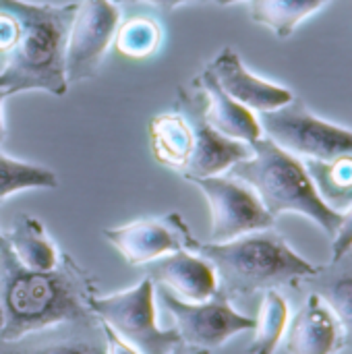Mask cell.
Instances as JSON below:
<instances>
[{"mask_svg":"<svg viewBox=\"0 0 352 354\" xmlns=\"http://www.w3.org/2000/svg\"><path fill=\"white\" fill-rule=\"evenodd\" d=\"M95 295L98 280L73 255L60 253V261L52 270H29L19 263L4 232H0L2 340L93 315L89 301Z\"/></svg>","mask_w":352,"mask_h":354,"instance_id":"cell-1","label":"cell"},{"mask_svg":"<svg viewBox=\"0 0 352 354\" xmlns=\"http://www.w3.org/2000/svg\"><path fill=\"white\" fill-rule=\"evenodd\" d=\"M0 10L12 15L19 23V37L6 52V64L0 71V93L10 97L44 91L62 97L68 91L64 56L77 2L0 0Z\"/></svg>","mask_w":352,"mask_h":354,"instance_id":"cell-2","label":"cell"},{"mask_svg":"<svg viewBox=\"0 0 352 354\" xmlns=\"http://www.w3.org/2000/svg\"><path fill=\"white\" fill-rule=\"evenodd\" d=\"M193 253L214 268L218 292L228 301L272 288L278 290L280 286H299L322 268L299 255L274 228L249 232L226 243L197 241Z\"/></svg>","mask_w":352,"mask_h":354,"instance_id":"cell-3","label":"cell"},{"mask_svg":"<svg viewBox=\"0 0 352 354\" xmlns=\"http://www.w3.org/2000/svg\"><path fill=\"white\" fill-rule=\"evenodd\" d=\"M230 176L249 185L274 220L284 214H299L311 220L330 239L340 224V212L330 207L305 162L266 137L251 143V156L228 170Z\"/></svg>","mask_w":352,"mask_h":354,"instance_id":"cell-4","label":"cell"},{"mask_svg":"<svg viewBox=\"0 0 352 354\" xmlns=\"http://www.w3.org/2000/svg\"><path fill=\"white\" fill-rule=\"evenodd\" d=\"M91 313L139 354H168L180 346L174 328L164 330L156 319V284L145 276L135 286L89 301ZM183 348V346H180Z\"/></svg>","mask_w":352,"mask_h":354,"instance_id":"cell-5","label":"cell"},{"mask_svg":"<svg viewBox=\"0 0 352 354\" xmlns=\"http://www.w3.org/2000/svg\"><path fill=\"white\" fill-rule=\"evenodd\" d=\"M257 120L266 139L303 162H330L340 156H352V129L313 114L297 97L282 108L257 114Z\"/></svg>","mask_w":352,"mask_h":354,"instance_id":"cell-6","label":"cell"},{"mask_svg":"<svg viewBox=\"0 0 352 354\" xmlns=\"http://www.w3.org/2000/svg\"><path fill=\"white\" fill-rule=\"evenodd\" d=\"M156 297L170 313L187 354H214L234 336L255 328V319L239 313L220 292L207 301L189 303L174 297L168 288L156 286Z\"/></svg>","mask_w":352,"mask_h":354,"instance_id":"cell-7","label":"cell"},{"mask_svg":"<svg viewBox=\"0 0 352 354\" xmlns=\"http://www.w3.org/2000/svg\"><path fill=\"white\" fill-rule=\"evenodd\" d=\"M191 183L203 193L210 207V243H226L249 232L274 228L276 220L243 180L218 174Z\"/></svg>","mask_w":352,"mask_h":354,"instance_id":"cell-8","label":"cell"},{"mask_svg":"<svg viewBox=\"0 0 352 354\" xmlns=\"http://www.w3.org/2000/svg\"><path fill=\"white\" fill-rule=\"evenodd\" d=\"M120 25V8L112 0H81L66 37L68 85L89 81L98 75L108 48Z\"/></svg>","mask_w":352,"mask_h":354,"instance_id":"cell-9","label":"cell"},{"mask_svg":"<svg viewBox=\"0 0 352 354\" xmlns=\"http://www.w3.org/2000/svg\"><path fill=\"white\" fill-rule=\"evenodd\" d=\"M102 236L133 268H143L174 251H193L197 245L189 224L176 212L162 218H141L122 226L104 228Z\"/></svg>","mask_w":352,"mask_h":354,"instance_id":"cell-10","label":"cell"},{"mask_svg":"<svg viewBox=\"0 0 352 354\" xmlns=\"http://www.w3.org/2000/svg\"><path fill=\"white\" fill-rule=\"evenodd\" d=\"M176 110L187 114V118L191 120V127H193V135H195L193 156L183 172L185 180L191 183L195 178L226 174L234 164H239L251 156L249 143L228 139L207 124V120L203 116V93L197 87L195 89L178 87Z\"/></svg>","mask_w":352,"mask_h":354,"instance_id":"cell-11","label":"cell"},{"mask_svg":"<svg viewBox=\"0 0 352 354\" xmlns=\"http://www.w3.org/2000/svg\"><path fill=\"white\" fill-rule=\"evenodd\" d=\"M0 354H108L106 330L95 315L60 322L2 340Z\"/></svg>","mask_w":352,"mask_h":354,"instance_id":"cell-12","label":"cell"},{"mask_svg":"<svg viewBox=\"0 0 352 354\" xmlns=\"http://www.w3.org/2000/svg\"><path fill=\"white\" fill-rule=\"evenodd\" d=\"M216 83L239 104L255 114L270 112L293 102V91L284 85L272 83L255 73H251L239 52L230 46L222 48L212 62L205 66Z\"/></svg>","mask_w":352,"mask_h":354,"instance_id":"cell-13","label":"cell"},{"mask_svg":"<svg viewBox=\"0 0 352 354\" xmlns=\"http://www.w3.org/2000/svg\"><path fill=\"white\" fill-rule=\"evenodd\" d=\"M284 348L288 354H340L346 348V334L319 295L309 292L303 307L288 319Z\"/></svg>","mask_w":352,"mask_h":354,"instance_id":"cell-14","label":"cell"},{"mask_svg":"<svg viewBox=\"0 0 352 354\" xmlns=\"http://www.w3.org/2000/svg\"><path fill=\"white\" fill-rule=\"evenodd\" d=\"M145 276L156 284L168 288L174 297L201 303L218 292V278L214 268L193 251H174L156 261H149Z\"/></svg>","mask_w":352,"mask_h":354,"instance_id":"cell-15","label":"cell"},{"mask_svg":"<svg viewBox=\"0 0 352 354\" xmlns=\"http://www.w3.org/2000/svg\"><path fill=\"white\" fill-rule=\"evenodd\" d=\"M193 85L203 93V116L212 129L222 133L228 139L243 141V143H253L261 135V127L257 120V114L232 100L212 77L207 68H203Z\"/></svg>","mask_w":352,"mask_h":354,"instance_id":"cell-16","label":"cell"},{"mask_svg":"<svg viewBox=\"0 0 352 354\" xmlns=\"http://www.w3.org/2000/svg\"><path fill=\"white\" fill-rule=\"evenodd\" d=\"M149 145L154 160L183 176L195 145L191 120L185 112L172 110L158 114L149 120Z\"/></svg>","mask_w":352,"mask_h":354,"instance_id":"cell-17","label":"cell"},{"mask_svg":"<svg viewBox=\"0 0 352 354\" xmlns=\"http://www.w3.org/2000/svg\"><path fill=\"white\" fill-rule=\"evenodd\" d=\"M303 282L311 286L309 292L319 295L338 317L346 334V346L352 348V251L338 261H330V266H322L315 276Z\"/></svg>","mask_w":352,"mask_h":354,"instance_id":"cell-18","label":"cell"},{"mask_svg":"<svg viewBox=\"0 0 352 354\" xmlns=\"http://www.w3.org/2000/svg\"><path fill=\"white\" fill-rule=\"evenodd\" d=\"M4 236L19 263L29 270H52L60 261L62 251L50 239L41 220L35 216H17L12 226L4 232Z\"/></svg>","mask_w":352,"mask_h":354,"instance_id":"cell-19","label":"cell"},{"mask_svg":"<svg viewBox=\"0 0 352 354\" xmlns=\"http://www.w3.org/2000/svg\"><path fill=\"white\" fill-rule=\"evenodd\" d=\"M326 2L328 0H249V15L257 25L286 39Z\"/></svg>","mask_w":352,"mask_h":354,"instance_id":"cell-20","label":"cell"},{"mask_svg":"<svg viewBox=\"0 0 352 354\" xmlns=\"http://www.w3.org/2000/svg\"><path fill=\"white\" fill-rule=\"evenodd\" d=\"M288 319H290V309L286 299L276 288L266 290L259 307V315L255 317L253 340L247 348V354L276 353V348L284 340Z\"/></svg>","mask_w":352,"mask_h":354,"instance_id":"cell-21","label":"cell"},{"mask_svg":"<svg viewBox=\"0 0 352 354\" xmlns=\"http://www.w3.org/2000/svg\"><path fill=\"white\" fill-rule=\"evenodd\" d=\"M305 166L330 207L342 212L352 203V156H340L330 162L305 160Z\"/></svg>","mask_w":352,"mask_h":354,"instance_id":"cell-22","label":"cell"},{"mask_svg":"<svg viewBox=\"0 0 352 354\" xmlns=\"http://www.w3.org/2000/svg\"><path fill=\"white\" fill-rule=\"evenodd\" d=\"M56 187H58V176L54 170L0 153V201L15 193H23L31 189H56Z\"/></svg>","mask_w":352,"mask_h":354,"instance_id":"cell-23","label":"cell"},{"mask_svg":"<svg viewBox=\"0 0 352 354\" xmlns=\"http://www.w3.org/2000/svg\"><path fill=\"white\" fill-rule=\"evenodd\" d=\"M162 27L151 17H131L129 21L120 23L114 35V48L118 54L143 60L158 52L162 44Z\"/></svg>","mask_w":352,"mask_h":354,"instance_id":"cell-24","label":"cell"},{"mask_svg":"<svg viewBox=\"0 0 352 354\" xmlns=\"http://www.w3.org/2000/svg\"><path fill=\"white\" fill-rule=\"evenodd\" d=\"M352 251V203L340 212V224L332 236V261H338Z\"/></svg>","mask_w":352,"mask_h":354,"instance_id":"cell-25","label":"cell"},{"mask_svg":"<svg viewBox=\"0 0 352 354\" xmlns=\"http://www.w3.org/2000/svg\"><path fill=\"white\" fill-rule=\"evenodd\" d=\"M19 37V23L12 15L0 10V52L6 54Z\"/></svg>","mask_w":352,"mask_h":354,"instance_id":"cell-26","label":"cell"},{"mask_svg":"<svg viewBox=\"0 0 352 354\" xmlns=\"http://www.w3.org/2000/svg\"><path fill=\"white\" fill-rule=\"evenodd\" d=\"M114 4H124V2H143V4H151L164 12H172L176 10L178 6H185V4H201V2H214V0H112Z\"/></svg>","mask_w":352,"mask_h":354,"instance_id":"cell-27","label":"cell"},{"mask_svg":"<svg viewBox=\"0 0 352 354\" xmlns=\"http://www.w3.org/2000/svg\"><path fill=\"white\" fill-rule=\"evenodd\" d=\"M104 330H106V348H108V354H139L131 344L120 340L108 326H104Z\"/></svg>","mask_w":352,"mask_h":354,"instance_id":"cell-28","label":"cell"},{"mask_svg":"<svg viewBox=\"0 0 352 354\" xmlns=\"http://www.w3.org/2000/svg\"><path fill=\"white\" fill-rule=\"evenodd\" d=\"M6 97L0 93V143L4 141V120H2V102H4Z\"/></svg>","mask_w":352,"mask_h":354,"instance_id":"cell-29","label":"cell"},{"mask_svg":"<svg viewBox=\"0 0 352 354\" xmlns=\"http://www.w3.org/2000/svg\"><path fill=\"white\" fill-rule=\"evenodd\" d=\"M216 4L220 6H230V4H237V2H247V0H214Z\"/></svg>","mask_w":352,"mask_h":354,"instance_id":"cell-30","label":"cell"},{"mask_svg":"<svg viewBox=\"0 0 352 354\" xmlns=\"http://www.w3.org/2000/svg\"><path fill=\"white\" fill-rule=\"evenodd\" d=\"M4 328V311H2V305H0V332Z\"/></svg>","mask_w":352,"mask_h":354,"instance_id":"cell-31","label":"cell"},{"mask_svg":"<svg viewBox=\"0 0 352 354\" xmlns=\"http://www.w3.org/2000/svg\"><path fill=\"white\" fill-rule=\"evenodd\" d=\"M168 354H187V353H185V351H183V348L178 346V348H174V351H170V353H168Z\"/></svg>","mask_w":352,"mask_h":354,"instance_id":"cell-32","label":"cell"}]
</instances>
